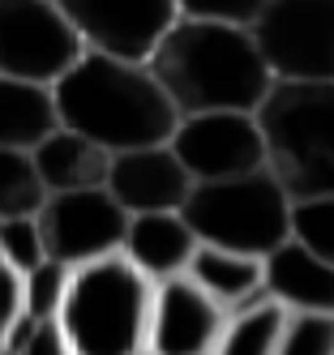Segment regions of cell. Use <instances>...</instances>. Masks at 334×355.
Listing matches in <instances>:
<instances>
[{
    "label": "cell",
    "mask_w": 334,
    "mask_h": 355,
    "mask_svg": "<svg viewBox=\"0 0 334 355\" xmlns=\"http://www.w3.org/2000/svg\"><path fill=\"white\" fill-rule=\"evenodd\" d=\"M146 64L180 116L257 112L274 82L249 26L201 17H176Z\"/></svg>",
    "instance_id": "6da1fadb"
},
{
    "label": "cell",
    "mask_w": 334,
    "mask_h": 355,
    "mask_svg": "<svg viewBox=\"0 0 334 355\" xmlns=\"http://www.w3.org/2000/svg\"><path fill=\"white\" fill-rule=\"evenodd\" d=\"M51 98L65 129L99 141L108 155L167 141L180 120L146 60H120L103 52L77 56L51 82Z\"/></svg>",
    "instance_id": "7a4b0ae2"
},
{
    "label": "cell",
    "mask_w": 334,
    "mask_h": 355,
    "mask_svg": "<svg viewBox=\"0 0 334 355\" xmlns=\"http://www.w3.org/2000/svg\"><path fill=\"white\" fill-rule=\"evenodd\" d=\"M154 283L124 257L108 252L69 270L56 325L69 355H142Z\"/></svg>",
    "instance_id": "3957f363"
},
{
    "label": "cell",
    "mask_w": 334,
    "mask_h": 355,
    "mask_svg": "<svg viewBox=\"0 0 334 355\" xmlns=\"http://www.w3.org/2000/svg\"><path fill=\"white\" fill-rule=\"evenodd\" d=\"M266 167L287 197L334 193V78L330 82H270L257 103Z\"/></svg>",
    "instance_id": "277c9868"
},
{
    "label": "cell",
    "mask_w": 334,
    "mask_h": 355,
    "mask_svg": "<svg viewBox=\"0 0 334 355\" xmlns=\"http://www.w3.org/2000/svg\"><path fill=\"white\" fill-rule=\"evenodd\" d=\"M180 214L189 218L201 244H223L253 257H266L274 244L292 236V197L270 167L223 180H193Z\"/></svg>",
    "instance_id": "5b68a950"
},
{
    "label": "cell",
    "mask_w": 334,
    "mask_h": 355,
    "mask_svg": "<svg viewBox=\"0 0 334 355\" xmlns=\"http://www.w3.org/2000/svg\"><path fill=\"white\" fill-rule=\"evenodd\" d=\"M249 31L274 82L334 78V0H266Z\"/></svg>",
    "instance_id": "8992f818"
},
{
    "label": "cell",
    "mask_w": 334,
    "mask_h": 355,
    "mask_svg": "<svg viewBox=\"0 0 334 355\" xmlns=\"http://www.w3.org/2000/svg\"><path fill=\"white\" fill-rule=\"evenodd\" d=\"M82 52L60 0H0V78L51 86Z\"/></svg>",
    "instance_id": "52a82bcc"
},
{
    "label": "cell",
    "mask_w": 334,
    "mask_h": 355,
    "mask_svg": "<svg viewBox=\"0 0 334 355\" xmlns=\"http://www.w3.org/2000/svg\"><path fill=\"white\" fill-rule=\"evenodd\" d=\"M43 248L51 261H65L69 270L120 252L128 210L108 193V189H69V193H47L43 206L35 210Z\"/></svg>",
    "instance_id": "ba28073f"
},
{
    "label": "cell",
    "mask_w": 334,
    "mask_h": 355,
    "mask_svg": "<svg viewBox=\"0 0 334 355\" xmlns=\"http://www.w3.org/2000/svg\"><path fill=\"white\" fill-rule=\"evenodd\" d=\"M172 155L193 180H223L266 167V141L253 112H193L180 116L167 137Z\"/></svg>",
    "instance_id": "9c48e42d"
},
{
    "label": "cell",
    "mask_w": 334,
    "mask_h": 355,
    "mask_svg": "<svg viewBox=\"0 0 334 355\" xmlns=\"http://www.w3.org/2000/svg\"><path fill=\"white\" fill-rule=\"evenodd\" d=\"M60 9L86 52L120 60H150L180 17L176 0H60Z\"/></svg>",
    "instance_id": "30bf717a"
},
{
    "label": "cell",
    "mask_w": 334,
    "mask_h": 355,
    "mask_svg": "<svg viewBox=\"0 0 334 355\" xmlns=\"http://www.w3.org/2000/svg\"><path fill=\"white\" fill-rule=\"evenodd\" d=\"M223 317L227 309L215 295H206L189 274L159 278L150 300L146 351L150 355H215Z\"/></svg>",
    "instance_id": "8fae6325"
},
{
    "label": "cell",
    "mask_w": 334,
    "mask_h": 355,
    "mask_svg": "<svg viewBox=\"0 0 334 355\" xmlns=\"http://www.w3.org/2000/svg\"><path fill=\"white\" fill-rule=\"evenodd\" d=\"M128 214H146V210H180L193 189V175L185 171L172 155L167 141L154 146H133V150H116L108 163V180H103Z\"/></svg>",
    "instance_id": "7c38bea8"
},
{
    "label": "cell",
    "mask_w": 334,
    "mask_h": 355,
    "mask_svg": "<svg viewBox=\"0 0 334 355\" xmlns=\"http://www.w3.org/2000/svg\"><path fill=\"white\" fill-rule=\"evenodd\" d=\"M262 291L287 313H334V266L287 236L262 257Z\"/></svg>",
    "instance_id": "4fadbf2b"
},
{
    "label": "cell",
    "mask_w": 334,
    "mask_h": 355,
    "mask_svg": "<svg viewBox=\"0 0 334 355\" xmlns=\"http://www.w3.org/2000/svg\"><path fill=\"white\" fill-rule=\"evenodd\" d=\"M193 248H197V236H193L189 218L180 214V210L128 214L124 244H120V252L150 278V283L172 278V274H185V270H189V257H193Z\"/></svg>",
    "instance_id": "5bb4252c"
},
{
    "label": "cell",
    "mask_w": 334,
    "mask_h": 355,
    "mask_svg": "<svg viewBox=\"0 0 334 355\" xmlns=\"http://www.w3.org/2000/svg\"><path fill=\"white\" fill-rule=\"evenodd\" d=\"M31 163L39 171L43 193H69V189H99L108 180L112 155L99 141L82 137L77 129L56 124V129L31 150Z\"/></svg>",
    "instance_id": "9a60e30c"
},
{
    "label": "cell",
    "mask_w": 334,
    "mask_h": 355,
    "mask_svg": "<svg viewBox=\"0 0 334 355\" xmlns=\"http://www.w3.org/2000/svg\"><path fill=\"white\" fill-rule=\"evenodd\" d=\"M185 274L206 295H215L223 309H236V304L262 295V257H253V252H236V248L197 240Z\"/></svg>",
    "instance_id": "2e32d148"
},
{
    "label": "cell",
    "mask_w": 334,
    "mask_h": 355,
    "mask_svg": "<svg viewBox=\"0 0 334 355\" xmlns=\"http://www.w3.org/2000/svg\"><path fill=\"white\" fill-rule=\"evenodd\" d=\"M56 124H60V116H56L51 86L22 82V78H0V146L35 150Z\"/></svg>",
    "instance_id": "e0dca14e"
},
{
    "label": "cell",
    "mask_w": 334,
    "mask_h": 355,
    "mask_svg": "<svg viewBox=\"0 0 334 355\" xmlns=\"http://www.w3.org/2000/svg\"><path fill=\"white\" fill-rule=\"evenodd\" d=\"M283 325H287V309L262 291V295L236 304V309H227L215 355H274Z\"/></svg>",
    "instance_id": "ac0fdd59"
},
{
    "label": "cell",
    "mask_w": 334,
    "mask_h": 355,
    "mask_svg": "<svg viewBox=\"0 0 334 355\" xmlns=\"http://www.w3.org/2000/svg\"><path fill=\"white\" fill-rule=\"evenodd\" d=\"M43 184H39V171L31 163V150H13V146H0V218H13V214H35L43 206Z\"/></svg>",
    "instance_id": "d6986e66"
},
{
    "label": "cell",
    "mask_w": 334,
    "mask_h": 355,
    "mask_svg": "<svg viewBox=\"0 0 334 355\" xmlns=\"http://www.w3.org/2000/svg\"><path fill=\"white\" fill-rule=\"evenodd\" d=\"M65 287H69V266L43 257L35 270L22 274V313L31 321H56Z\"/></svg>",
    "instance_id": "ffe728a7"
},
{
    "label": "cell",
    "mask_w": 334,
    "mask_h": 355,
    "mask_svg": "<svg viewBox=\"0 0 334 355\" xmlns=\"http://www.w3.org/2000/svg\"><path fill=\"white\" fill-rule=\"evenodd\" d=\"M292 240L334 266V193L292 201Z\"/></svg>",
    "instance_id": "44dd1931"
},
{
    "label": "cell",
    "mask_w": 334,
    "mask_h": 355,
    "mask_svg": "<svg viewBox=\"0 0 334 355\" xmlns=\"http://www.w3.org/2000/svg\"><path fill=\"white\" fill-rule=\"evenodd\" d=\"M274 355H334V313H287Z\"/></svg>",
    "instance_id": "7402d4cb"
},
{
    "label": "cell",
    "mask_w": 334,
    "mask_h": 355,
    "mask_svg": "<svg viewBox=\"0 0 334 355\" xmlns=\"http://www.w3.org/2000/svg\"><path fill=\"white\" fill-rule=\"evenodd\" d=\"M0 257L13 261L22 274L35 270L47 248H43V232H39V218L35 214H13V218H0Z\"/></svg>",
    "instance_id": "603a6c76"
},
{
    "label": "cell",
    "mask_w": 334,
    "mask_h": 355,
    "mask_svg": "<svg viewBox=\"0 0 334 355\" xmlns=\"http://www.w3.org/2000/svg\"><path fill=\"white\" fill-rule=\"evenodd\" d=\"M180 17H201V21H227V26H253L266 0H176Z\"/></svg>",
    "instance_id": "cb8c5ba5"
},
{
    "label": "cell",
    "mask_w": 334,
    "mask_h": 355,
    "mask_svg": "<svg viewBox=\"0 0 334 355\" xmlns=\"http://www.w3.org/2000/svg\"><path fill=\"white\" fill-rule=\"evenodd\" d=\"M22 317V270L0 257V338Z\"/></svg>",
    "instance_id": "d4e9b609"
},
{
    "label": "cell",
    "mask_w": 334,
    "mask_h": 355,
    "mask_svg": "<svg viewBox=\"0 0 334 355\" xmlns=\"http://www.w3.org/2000/svg\"><path fill=\"white\" fill-rule=\"evenodd\" d=\"M13 355H69V343L56 321H35V329L26 334V343Z\"/></svg>",
    "instance_id": "484cf974"
},
{
    "label": "cell",
    "mask_w": 334,
    "mask_h": 355,
    "mask_svg": "<svg viewBox=\"0 0 334 355\" xmlns=\"http://www.w3.org/2000/svg\"><path fill=\"white\" fill-rule=\"evenodd\" d=\"M0 355H13V351H9V347H0Z\"/></svg>",
    "instance_id": "4316f807"
},
{
    "label": "cell",
    "mask_w": 334,
    "mask_h": 355,
    "mask_svg": "<svg viewBox=\"0 0 334 355\" xmlns=\"http://www.w3.org/2000/svg\"><path fill=\"white\" fill-rule=\"evenodd\" d=\"M142 355H150V351H142Z\"/></svg>",
    "instance_id": "83f0119b"
}]
</instances>
